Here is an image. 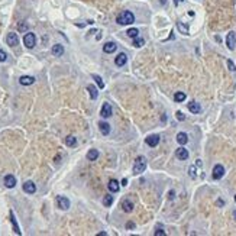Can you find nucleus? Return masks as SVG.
Segmentation results:
<instances>
[{
	"mask_svg": "<svg viewBox=\"0 0 236 236\" xmlns=\"http://www.w3.org/2000/svg\"><path fill=\"white\" fill-rule=\"evenodd\" d=\"M10 222H12V226H13V232L16 233V235H21L22 232H21V229H19V226H18V222H16V219H15V214H13V212L10 210Z\"/></svg>",
	"mask_w": 236,
	"mask_h": 236,
	"instance_id": "18",
	"label": "nucleus"
},
{
	"mask_svg": "<svg viewBox=\"0 0 236 236\" xmlns=\"http://www.w3.org/2000/svg\"><path fill=\"white\" fill-rule=\"evenodd\" d=\"M99 129H100V132L103 135H109L110 133V125L106 123V122H100L99 123Z\"/></svg>",
	"mask_w": 236,
	"mask_h": 236,
	"instance_id": "20",
	"label": "nucleus"
},
{
	"mask_svg": "<svg viewBox=\"0 0 236 236\" xmlns=\"http://www.w3.org/2000/svg\"><path fill=\"white\" fill-rule=\"evenodd\" d=\"M23 44L26 48H29V49H32L35 45H36V36L34 34H31V32H28V34L23 36Z\"/></svg>",
	"mask_w": 236,
	"mask_h": 236,
	"instance_id": "3",
	"label": "nucleus"
},
{
	"mask_svg": "<svg viewBox=\"0 0 236 236\" xmlns=\"http://www.w3.org/2000/svg\"><path fill=\"white\" fill-rule=\"evenodd\" d=\"M107 187H109V190L112 191V193H117L119 188H120V187H119V182H117L116 180H110V181H109V185H107Z\"/></svg>",
	"mask_w": 236,
	"mask_h": 236,
	"instance_id": "23",
	"label": "nucleus"
},
{
	"mask_svg": "<svg viewBox=\"0 0 236 236\" xmlns=\"http://www.w3.org/2000/svg\"><path fill=\"white\" fill-rule=\"evenodd\" d=\"M23 191L28 193V194H34L35 191H36V185H35L32 181H26V182L23 184Z\"/></svg>",
	"mask_w": 236,
	"mask_h": 236,
	"instance_id": "12",
	"label": "nucleus"
},
{
	"mask_svg": "<svg viewBox=\"0 0 236 236\" xmlns=\"http://www.w3.org/2000/svg\"><path fill=\"white\" fill-rule=\"evenodd\" d=\"M116 48H117V45H116L114 42H106V44L103 45V51H104L106 54H112V52L116 51Z\"/></svg>",
	"mask_w": 236,
	"mask_h": 236,
	"instance_id": "16",
	"label": "nucleus"
},
{
	"mask_svg": "<svg viewBox=\"0 0 236 236\" xmlns=\"http://www.w3.org/2000/svg\"><path fill=\"white\" fill-rule=\"evenodd\" d=\"M177 28H178V29H180V31L184 35H188V26H187V25H184V23L178 22V23H177Z\"/></svg>",
	"mask_w": 236,
	"mask_h": 236,
	"instance_id": "28",
	"label": "nucleus"
},
{
	"mask_svg": "<svg viewBox=\"0 0 236 236\" xmlns=\"http://www.w3.org/2000/svg\"><path fill=\"white\" fill-rule=\"evenodd\" d=\"M145 142H146V145H148V146L154 148V146H157L158 144H159V135H149V136H146Z\"/></svg>",
	"mask_w": 236,
	"mask_h": 236,
	"instance_id": "9",
	"label": "nucleus"
},
{
	"mask_svg": "<svg viewBox=\"0 0 236 236\" xmlns=\"http://www.w3.org/2000/svg\"><path fill=\"white\" fill-rule=\"evenodd\" d=\"M87 91L90 93V97L93 99V100H96L97 99V96H99V91H97V89L94 87V86H87Z\"/></svg>",
	"mask_w": 236,
	"mask_h": 236,
	"instance_id": "24",
	"label": "nucleus"
},
{
	"mask_svg": "<svg viewBox=\"0 0 236 236\" xmlns=\"http://www.w3.org/2000/svg\"><path fill=\"white\" fill-rule=\"evenodd\" d=\"M188 110L191 113H194V114H197V113L202 112V106L197 101H191V103H188Z\"/></svg>",
	"mask_w": 236,
	"mask_h": 236,
	"instance_id": "17",
	"label": "nucleus"
},
{
	"mask_svg": "<svg viewBox=\"0 0 236 236\" xmlns=\"http://www.w3.org/2000/svg\"><path fill=\"white\" fill-rule=\"evenodd\" d=\"M235 202H236V196H235Z\"/></svg>",
	"mask_w": 236,
	"mask_h": 236,
	"instance_id": "44",
	"label": "nucleus"
},
{
	"mask_svg": "<svg viewBox=\"0 0 236 236\" xmlns=\"http://www.w3.org/2000/svg\"><path fill=\"white\" fill-rule=\"evenodd\" d=\"M4 185H6L7 188H13V187L16 185V178H15L12 174H7V175L4 177Z\"/></svg>",
	"mask_w": 236,
	"mask_h": 236,
	"instance_id": "14",
	"label": "nucleus"
},
{
	"mask_svg": "<svg viewBox=\"0 0 236 236\" xmlns=\"http://www.w3.org/2000/svg\"><path fill=\"white\" fill-rule=\"evenodd\" d=\"M128 36H130V38H136L138 35H139V31L136 29V28H130V29H128Z\"/></svg>",
	"mask_w": 236,
	"mask_h": 236,
	"instance_id": "30",
	"label": "nucleus"
},
{
	"mask_svg": "<svg viewBox=\"0 0 236 236\" xmlns=\"http://www.w3.org/2000/svg\"><path fill=\"white\" fill-rule=\"evenodd\" d=\"M112 106L109 104V103H104L103 104V107H101V112H100V116L103 119H107V117H110L112 116Z\"/></svg>",
	"mask_w": 236,
	"mask_h": 236,
	"instance_id": "8",
	"label": "nucleus"
},
{
	"mask_svg": "<svg viewBox=\"0 0 236 236\" xmlns=\"http://www.w3.org/2000/svg\"><path fill=\"white\" fill-rule=\"evenodd\" d=\"M126 61H128V55L125 52H120L119 55L116 56V59H114V62H116L117 67H123L125 64H126Z\"/></svg>",
	"mask_w": 236,
	"mask_h": 236,
	"instance_id": "13",
	"label": "nucleus"
},
{
	"mask_svg": "<svg viewBox=\"0 0 236 236\" xmlns=\"http://www.w3.org/2000/svg\"><path fill=\"white\" fill-rule=\"evenodd\" d=\"M155 236H165V232H164V230H157V232H155Z\"/></svg>",
	"mask_w": 236,
	"mask_h": 236,
	"instance_id": "38",
	"label": "nucleus"
},
{
	"mask_svg": "<svg viewBox=\"0 0 236 236\" xmlns=\"http://www.w3.org/2000/svg\"><path fill=\"white\" fill-rule=\"evenodd\" d=\"M169 199H171V200L174 199V191H171V193H169Z\"/></svg>",
	"mask_w": 236,
	"mask_h": 236,
	"instance_id": "42",
	"label": "nucleus"
},
{
	"mask_svg": "<svg viewBox=\"0 0 236 236\" xmlns=\"http://www.w3.org/2000/svg\"><path fill=\"white\" fill-rule=\"evenodd\" d=\"M227 67H229L230 71H236V67H235V64L232 62V59H227Z\"/></svg>",
	"mask_w": 236,
	"mask_h": 236,
	"instance_id": "34",
	"label": "nucleus"
},
{
	"mask_svg": "<svg viewBox=\"0 0 236 236\" xmlns=\"http://www.w3.org/2000/svg\"><path fill=\"white\" fill-rule=\"evenodd\" d=\"M126 227H128V229H133V227H135V223H133V222H128V223H126Z\"/></svg>",
	"mask_w": 236,
	"mask_h": 236,
	"instance_id": "37",
	"label": "nucleus"
},
{
	"mask_svg": "<svg viewBox=\"0 0 236 236\" xmlns=\"http://www.w3.org/2000/svg\"><path fill=\"white\" fill-rule=\"evenodd\" d=\"M120 206H122V209H123L126 213H130L132 210H133V203L130 202V200H128V199H125V200H122V203H120Z\"/></svg>",
	"mask_w": 236,
	"mask_h": 236,
	"instance_id": "11",
	"label": "nucleus"
},
{
	"mask_svg": "<svg viewBox=\"0 0 236 236\" xmlns=\"http://www.w3.org/2000/svg\"><path fill=\"white\" fill-rule=\"evenodd\" d=\"M103 204L106 206V207H110L113 204V197L109 194V196H104V199H103Z\"/></svg>",
	"mask_w": 236,
	"mask_h": 236,
	"instance_id": "27",
	"label": "nucleus"
},
{
	"mask_svg": "<svg viewBox=\"0 0 236 236\" xmlns=\"http://www.w3.org/2000/svg\"><path fill=\"white\" fill-rule=\"evenodd\" d=\"M146 168V158L145 157H138L135 159V164H133V174L136 175H139V174H142Z\"/></svg>",
	"mask_w": 236,
	"mask_h": 236,
	"instance_id": "2",
	"label": "nucleus"
},
{
	"mask_svg": "<svg viewBox=\"0 0 236 236\" xmlns=\"http://www.w3.org/2000/svg\"><path fill=\"white\" fill-rule=\"evenodd\" d=\"M144 44H145V41L142 39V38H133V46H136V48H141V46H144Z\"/></svg>",
	"mask_w": 236,
	"mask_h": 236,
	"instance_id": "29",
	"label": "nucleus"
},
{
	"mask_svg": "<svg viewBox=\"0 0 236 236\" xmlns=\"http://www.w3.org/2000/svg\"><path fill=\"white\" fill-rule=\"evenodd\" d=\"M122 185H128V178H123V180H122Z\"/></svg>",
	"mask_w": 236,
	"mask_h": 236,
	"instance_id": "39",
	"label": "nucleus"
},
{
	"mask_svg": "<svg viewBox=\"0 0 236 236\" xmlns=\"http://www.w3.org/2000/svg\"><path fill=\"white\" fill-rule=\"evenodd\" d=\"M19 31H21V32L28 31V25H26V23H21V25H19Z\"/></svg>",
	"mask_w": 236,
	"mask_h": 236,
	"instance_id": "36",
	"label": "nucleus"
},
{
	"mask_svg": "<svg viewBox=\"0 0 236 236\" xmlns=\"http://www.w3.org/2000/svg\"><path fill=\"white\" fill-rule=\"evenodd\" d=\"M99 155H100V154H99L97 149H90V151L87 152V159H89V161H96V159L99 158Z\"/></svg>",
	"mask_w": 236,
	"mask_h": 236,
	"instance_id": "22",
	"label": "nucleus"
},
{
	"mask_svg": "<svg viewBox=\"0 0 236 236\" xmlns=\"http://www.w3.org/2000/svg\"><path fill=\"white\" fill-rule=\"evenodd\" d=\"M180 1H184V0H174V4H175V6H178V3H180Z\"/></svg>",
	"mask_w": 236,
	"mask_h": 236,
	"instance_id": "41",
	"label": "nucleus"
},
{
	"mask_svg": "<svg viewBox=\"0 0 236 236\" xmlns=\"http://www.w3.org/2000/svg\"><path fill=\"white\" fill-rule=\"evenodd\" d=\"M65 145L67 146H75L77 145V138H74V136H67L65 138Z\"/></svg>",
	"mask_w": 236,
	"mask_h": 236,
	"instance_id": "26",
	"label": "nucleus"
},
{
	"mask_svg": "<svg viewBox=\"0 0 236 236\" xmlns=\"http://www.w3.org/2000/svg\"><path fill=\"white\" fill-rule=\"evenodd\" d=\"M6 59H7V55H6V52L0 49V62H4Z\"/></svg>",
	"mask_w": 236,
	"mask_h": 236,
	"instance_id": "33",
	"label": "nucleus"
},
{
	"mask_svg": "<svg viewBox=\"0 0 236 236\" xmlns=\"http://www.w3.org/2000/svg\"><path fill=\"white\" fill-rule=\"evenodd\" d=\"M6 42H7V45H9V46H16L18 44H19V36H18V34H15V32L7 34Z\"/></svg>",
	"mask_w": 236,
	"mask_h": 236,
	"instance_id": "7",
	"label": "nucleus"
},
{
	"mask_svg": "<svg viewBox=\"0 0 236 236\" xmlns=\"http://www.w3.org/2000/svg\"><path fill=\"white\" fill-rule=\"evenodd\" d=\"M64 54V46L59 45V44H56V45L52 46V55L54 56H61Z\"/></svg>",
	"mask_w": 236,
	"mask_h": 236,
	"instance_id": "19",
	"label": "nucleus"
},
{
	"mask_svg": "<svg viewBox=\"0 0 236 236\" xmlns=\"http://www.w3.org/2000/svg\"><path fill=\"white\" fill-rule=\"evenodd\" d=\"M225 203H223V200H217V206H223Z\"/></svg>",
	"mask_w": 236,
	"mask_h": 236,
	"instance_id": "40",
	"label": "nucleus"
},
{
	"mask_svg": "<svg viewBox=\"0 0 236 236\" xmlns=\"http://www.w3.org/2000/svg\"><path fill=\"white\" fill-rule=\"evenodd\" d=\"M19 83H21L22 86H31V84L35 83V77H32V75H22V77L19 78Z\"/></svg>",
	"mask_w": 236,
	"mask_h": 236,
	"instance_id": "15",
	"label": "nucleus"
},
{
	"mask_svg": "<svg viewBox=\"0 0 236 236\" xmlns=\"http://www.w3.org/2000/svg\"><path fill=\"white\" fill-rule=\"evenodd\" d=\"M175 114H177V119H178V120H181V122L185 120V116H184V113L182 112H177Z\"/></svg>",
	"mask_w": 236,
	"mask_h": 236,
	"instance_id": "35",
	"label": "nucleus"
},
{
	"mask_svg": "<svg viewBox=\"0 0 236 236\" xmlns=\"http://www.w3.org/2000/svg\"><path fill=\"white\" fill-rule=\"evenodd\" d=\"M175 157L178 158V159H181V161H185V159L188 158V151H187L185 148L180 146V148L175 151Z\"/></svg>",
	"mask_w": 236,
	"mask_h": 236,
	"instance_id": "10",
	"label": "nucleus"
},
{
	"mask_svg": "<svg viewBox=\"0 0 236 236\" xmlns=\"http://www.w3.org/2000/svg\"><path fill=\"white\" fill-rule=\"evenodd\" d=\"M223 175H225V167L220 165V164L214 165V168H213V178L214 180H220Z\"/></svg>",
	"mask_w": 236,
	"mask_h": 236,
	"instance_id": "6",
	"label": "nucleus"
},
{
	"mask_svg": "<svg viewBox=\"0 0 236 236\" xmlns=\"http://www.w3.org/2000/svg\"><path fill=\"white\" fill-rule=\"evenodd\" d=\"M233 217H235V220H236V210H233Z\"/></svg>",
	"mask_w": 236,
	"mask_h": 236,
	"instance_id": "43",
	"label": "nucleus"
},
{
	"mask_svg": "<svg viewBox=\"0 0 236 236\" xmlns=\"http://www.w3.org/2000/svg\"><path fill=\"white\" fill-rule=\"evenodd\" d=\"M93 78L96 80V83H97V86H99L100 89H103V87H104V83H103V78H101L100 75H97V74H93Z\"/></svg>",
	"mask_w": 236,
	"mask_h": 236,
	"instance_id": "31",
	"label": "nucleus"
},
{
	"mask_svg": "<svg viewBox=\"0 0 236 236\" xmlns=\"http://www.w3.org/2000/svg\"><path fill=\"white\" fill-rule=\"evenodd\" d=\"M116 22L119 25H130V23L135 22V16L130 10H125L116 18Z\"/></svg>",
	"mask_w": 236,
	"mask_h": 236,
	"instance_id": "1",
	"label": "nucleus"
},
{
	"mask_svg": "<svg viewBox=\"0 0 236 236\" xmlns=\"http://www.w3.org/2000/svg\"><path fill=\"white\" fill-rule=\"evenodd\" d=\"M226 45H227V48L230 49V51H233L236 46V34L232 31V32H229L227 34V36H226Z\"/></svg>",
	"mask_w": 236,
	"mask_h": 236,
	"instance_id": "4",
	"label": "nucleus"
},
{
	"mask_svg": "<svg viewBox=\"0 0 236 236\" xmlns=\"http://www.w3.org/2000/svg\"><path fill=\"white\" fill-rule=\"evenodd\" d=\"M56 204H58V207L61 210H68L70 209V200L67 197H64V196H58L56 197Z\"/></svg>",
	"mask_w": 236,
	"mask_h": 236,
	"instance_id": "5",
	"label": "nucleus"
},
{
	"mask_svg": "<svg viewBox=\"0 0 236 236\" xmlns=\"http://www.w3.org/2000/svg\"><path fill=\"white\" fill-rule=\"evenodd\" d=\"M177 142H178L180 145H185V144L188 142V136H187V133L180 132V133L177 135Z\"/></svg>",
	"mask_w": 236,
	"mask_h": 236,
	"instance_id": "21",
	"label": "nucleus"
},
{
	"mask_svg": "<svg viewBox=\"0 0 236 236\" xmlns=\"http://www.w3.org/2000/svg\"><path fill=\"white\" fill-rule=\"evenodd\" d=\"M174 100L177 101V103L184 101V100H185V93H182V91H177V93L174 94Z\"/></svg>",
	"mask_w": 236,
	"mask_h": 236,
	"instance_id": "25",
	"label": "nucleus"
},
{
	"mask_svg": "<svg viewBox=\"0 0 236 236\" xmlns=\"http://www.w3.org/2000/svg\"><path fill=\"white\" fill-rule=\"evenodd\" d=\"M188 175H190L191 178H197V172H196V167L194 165H191L190 168H188Z\"/></svg>",
	"mask_w": 236,
	"mask_h": 236,
	"instance_id": "32",
	"label": "nucleus"
}]
</instances>
